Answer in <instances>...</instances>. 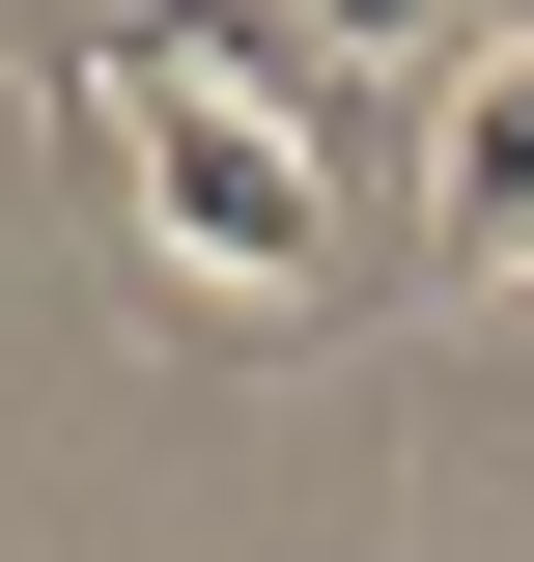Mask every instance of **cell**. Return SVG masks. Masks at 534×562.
Wrapping results in <instances>:
<instances>
[{"label": "cell", "instance_id": "6da1fadb", "mask_svg": "<svg viewBox=\"0 0 534 562\" xmlns=\"http://www.w3.org/2000/svg\"><path fill=\"white\" fill-rule=\"evenodd\" d=\"M422 281H450V310H507V281H534V29H478V57L450 85H422Z\"/></svg>", "mask_w": 534, "mask_h": 562}]
</instances>
